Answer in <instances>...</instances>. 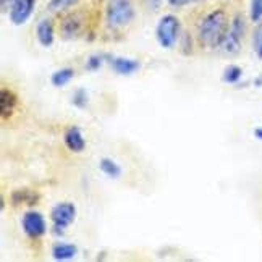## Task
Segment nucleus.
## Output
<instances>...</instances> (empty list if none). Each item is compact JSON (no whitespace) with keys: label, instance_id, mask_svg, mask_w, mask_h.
<instances>
[{"label":"nucleus","instance_id":"1","mask_svg":"<svg viewBox=\"0 0 262 262\" xmlns=\"http://www.w3.org/2000/svg\"><path fill=\"white\" fill-rule=\"evenodd\" d=\"M228 16L225 10L215 8L209 12L198 26V39L206 49H215L220 47L222 41L228 31Z\"/></svg>","mask_w":262,"mask_h":262},{"label":"nucleus","instance_id":"2","mask_svg":"<svg viewBox=\"0 0 262 262\" xmlns=\"http://www.w3.org/2000/svg\"><path fill=\"white\" fill-rule=\"evenodd\" d=\"M136 16L133 0H107L105 21L110 28H125Z\"/></svg>","mask_w":262,"mask_h":262},{"label":"nucleus","instance_id":"3","mask_svg":"<svg viewBox=\"0 0 262 262\" xmlns=\"http://www.w3.org/2000/svg\"><path fill=\"white\" fill-rule=\"evenodd\" d=\"M181 23L180 18L173 13H167L157 21L156 39L162 49H173L180 39Z\"/></svg>","mask_w":262,"mask_h":262},{"label":"nucleus","instance_id":"4","mask_svg":"<svg viewBox=\"0 0 262 262\" xmlns=\"http://www.w3.org/2000/svg\"><path fill=\"white\" fill-rule=\"evenodd\" d=\"M246 33V21L241 15H235V18L231 19L228 31L224 37V41L220 44V50L225 55H235L239 52L241 44H243V37Z\"/></svg>","mask_w":262,"mask_h":262},{"label":"nucleus","instance_id":"5","mask_svg":"<svg viewBox=\"0 0 262 262\" xmlns=\"http://www.w3.org/2000/svg\"><path fill=\"white\" fill-rule=\"evenodd\" d=\"M2 8H8V18L15 26H23L34 13L36 0H2Z\"/></svg>","mask_w":262,"mask_h":262},{"label":"nucleus","instance_id":"6","mask_svg":"<svg viewBox=\"0 0 262 262\" xmlns=\"http://www.w3.org/2000/svg\"><path fill=\"white\" fill-rule=\"evenodd\" d=\"M50 219H52L55 233H63L76 219V206L70 201L58 203L50 210Z\"/></svg>","mask_w":262,"mask_h":262},{"label":"nucleus","instance_id":"7","mask_svg":"<svg viewBox=\"0 0 262 262\" xmlns=\"http://www.w3.org/2000/svg\"><path fill=\"white\" fill-rule=\"evenodd\" d=\"M21 228L25 231V235L31 239H37L47 233L46 219L41 212H37V210H28L21 217Z\"/></svg>","mask_w":262,"mask_h":262},{"label":"nucleus","instance_id":"8","mask_svg":"<svg viewBox=\"0 0 262 262\" xmlns=\"http://www.w3.org/2000/svg\"><path fill=\"white\" fill-rule=\"evenodd\" d=\"M63 141H65V146L70 152H75V154H81L83 150L86 149V139L81 128L78 126H70L65 135H63Z\"/></svg>","mask_w":262,"mask_h":262},{"label":"nucleus","instance_id":"9","mask_svg":"<svg viewBox=\"0 0 262 262\" xmlns=\"http://www.w3.org/2000/svg\"><path fill=\"white\" fill-rule=\"evenodd\" d=\"M36 37L37 42L42 47H50L55 41V31H54V23L52 19L42 18L41 21L36 25Z\"/></svg>","mask_w":262,"mask_h":262},{"label":"nucleus","instance_id":"10","mask_svg":"<svg viewBox=\"0 0 262 262\" xmlns=\"http://www.w3.org/2000/svg\"><path fill=\"white\" fill-rule=\"evenodd\" d=\"M110 65H112L114 72L117 75H122V76L135 75L141 67L136 58H129V57H114L110 60Z\"/></svg>","mask_w":262,"mask_h":262},{"label":"nucleus","instance_id":"11","mask_svg":"<svg viewBox=\"0 0 262 262\" xmlns=\"http://www.w3.org/2000/svg\"><path fill=\"white\" fill-rule=\"evenodd\" d=\"M18 105V97L12 89L2 88L0 91V114L2 118H10L13 115L15 108Z\"/></svg>","mask_w":262,"mask_h":262},{"label":"nucleus","instance_id":"12","mask_svg":"<svg viewBox=\"0 0 262 262\" xmlns=\"http://www.w3.org/2000/svg\"><path fill=\"white\" fill-rule=\"evenodd\" d=\"M83 29V19L79 18L78 13L68 15L62 21V34L65 39H73L76 37Z\"/></svg>","mask_w":262,"mask_h":262},{"label":"nucleus","instance_id":"13","mask_svg":"<svg viewBox=\"0 0 262 262\" xmlns=\"http://www.w3.org/2000/svg\"><path fill=\"white\" fill-rule=\"evenodd\" d=\"M50 254L55 260H72L76 257L78 254V246L73 245V243H55L52 246V251H50Z\"/></svg>","mask_w":262,"mask_h":262},{"label":"nucleus","instance_id":"14","mask_svg":"<svg viewBox=\"0 0 262 262\" xmlns=\"http://www.w3.org/2000/svg\"><path fill=\"white\" fill-rule=\"evenodd\" d=\"M99 168H100V172H102L105 177L108 178H112V180H117L122 177L123 173V170L122 167H120L118 162H115L114 159H110V157H102L99 160Z\"/></svg>","mask_w":262,"mask_h":262},{"label":"nucleus","instance_id":"15","mask_svg":"<svg viewBox=\"0 0 262 262\" xmlns=\"http://www.w3.org/2000/svg\"><path fill=\"white\" fill-rule=\"evenodd\" d=\"M73 78H75V70L65 67V68L55 70V72L50 75V83L55 88H65Z\"/></svg>","mask_w":262,"mask_h":262},{"label":"nucleus","instance_id":"16","mask_svg":"<svg viewBox=\"0 0 262 262\" xmlns=\"http://www.w3.org/2000/svg\"><path fill=\"white\" fill-rule=\"evenodd\" d=\"M241 76H243V70L238 65H228L225 70H224V75H222V79H224V83L227 84H236Z\"/></svg>","mask_w":262,"mask_h":262},{"label":"nucleus","instance_id":"17","mask_svg":"<svg viewBox=\"0 0 262 262\" xmlns=\"http://www.w3.org/2000/svg\"><path fill=\"white\" fill-rule=\"evenodd\" d=\"M12 199H13V204H36L37 196L28 189H18L12 194Z\"/></svg>","mask_w":262,"mask_h":262},{"label":"nucleus","instance_id":"18","mask_svg":"<svg viewBox=\"0 0 262 262\" xmlns=\"http://www.w3.org/2000/svg\"><path fill=\"white\" fill-rule=\"evenodd\" d=\"M79 0H50L49 5H47V10L52 13H57V12H63V10H68L75 7Z\"/></svg>","mask_w":262,"mask_h":262},{"label":"nucleus","instance_id":"19","mask_svg":"<svg viewBox=\"0 0 262 262\" xmlns=\"http://www.w3.org/2000/svg\"><path fill=\"white\" fill-rule=\"evenodd\" d=\"M88 102H89L88 91L84 88H78L75 93H73V96H72V104L76 108H86L88 107Z\"/></svg>","mask_w":262,"mask_h":262},{"label":"nucleus","instance_id":"20","mask_svg":"<svg viewBox=\"0 0 262 262\" xmlns=\"http://www.w3.org/2000/svg\"><path fill=\"white\" fill-rule=\"evenodd\" d=\"M253 50L259 60H262V21L257 23L253 33Z\"/></svg>","mask_w":262,"mask_h":262},{"label":"nucleus","instance_id":"21","mask_svg":"<svg viewBox=\"0 0 262 262\" xmlns=\"http://www.w3.org/2000/svg\"><path fill=\"white\" fill-rule=\"evenodd\" d=\"M249 18L253 23L262 21V0H251L249 4Z\"/></svg>","mask_w":262,"mask_h":262},{"label":"nucleus","instance_id":"22","mask_svg":"<svg viewBox=\"0 0 262 262\" xmlns=\"http://www.w3.org/2000/svg\"><path fill=\"white\" fill-rule=\"evenodd\" d=\"M104 55H100V54H94V55H91L88 60H86V65L84 68L88 70V72H97V70L102 68L104 65Z\"/></svg>","mask_w":262,"mask_h":262},{"label":"nucleus","instance_id":"23","mask_svg":"<svg viewBox=\"0 0 262 262\" xmlns=\"http://www.w3.org/2000/svg\"><path fill=\"white\" fill-rule=\"evenodd\" d=\"M168 5L170 7H173V8H181V7H186L189 4H194L196 0H167Z\"/></svg>","mask_w":262,"mask_h":262},{"label":"nucleus","instance_id":"24","mask_svg":"<svg viewBox=\"0 0 262 262\" xmlns=\"http://www.w3.org/2000/svg\"><path fill=\"white\" fill-rule=\"evenodd\" d=\"M146 4L152 8V10H157L159 5H160V0H146Z\"/></svg>","mask_w":262,"mask_h":262},{"label":"nucleus","instance_id":"25","mask_svg":"<svg viewBox=\"0 0 262 262\" xmlns=\"http://www.w3.org/2000/svg\"><path fill=\"white\" fill-rule=\"evenodd\" d=\"M254 136H256L259 141H262V126H259V128L254 129Z\"/></svg>","mask_w":262,"mask_h":262},{"label":"nucleus","instance_id":"26","mask_svg":"<svg viewBox=\"0 0 262 262\" xmlns=\"http://www.w3.org/2000/svg\"><path fill=\"white\" fill-rule=\"evenodd\" d=\"M254 86L262 88V76H259V78H256V79H254Z\"/></svg>","mask_w":262,"mask_h":262}]
</instances>
